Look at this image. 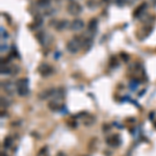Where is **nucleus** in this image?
<instances>
[{
    "instance_id": "nucleus-25",
    "label": "nucleus",
    "mask_w": 156,
    "mask_h": 156,
    "mask_svg": "<svg viewBox=\"0 0 156 156\" xmlns=\"http://www.w3.org/2000/svg\"><path fill=\"white\" fill-rule=\"evenodd\" d=\"M121 57L124 60V62H128V60H129V56L126 54V53H124V52L121 53Z\"/></svg>"
},
{
    "instance_id": "nucleus-20",
    "label": "nucleus",
    "mask_w": 156,
    "mask_h": 156,
    "mask_svg": "<svg viewBox=\"0 0 156 156\" xmlns=\"http://www.w3.org/2000/svg\"><path fill=\"white\" fill-rule=\"evenodd\" d=\"M87 5L90 7V9H96V6H97L94 0H89V1L87 2Z\"/></svg>"
},
{
    "instance_id": "nucleus-13",
    "label": "nucleus",
    "mask_w": 156,
    "mask_h": 156,
    "mask_svg": "<svg viewBox=\"0 0 156 156\" xmlns=\"http://www.w3.org/2000/svg\"><path fill=\"white\" fill-rule=\"evenodd\" d=\"M14 144V140H13L12 136H6V138H4V140H3V147L5 148V149H9V148L12 147V145Z\"/></svg>"
},
{
    "instance_id": "nucleus-9",
    "label": "nucleus",
    "mask_w": 156,
    "mask_h": 156,
    "mask_svg": "<svg viewBox=\"0 0 156 156\" xmlns=\"http://www.w3.org/2000/svg\"><path fill=\"white\" fill-rule=\"evenodd\" d=\"M1 85H2V89L7 94L11 95V96H14V84H13L12 81L5 80L4 82L1 83Z\"/></svg>"
},
{
    "instance_id": "nucleus-5",
    "label": "nucleus",
    "mask_w": 156,
    "mask_h": 156,
    "mask_svg": "<svg viewBox=\"0 0 156 156\" xmlns=\"http://www.w3.org/2000/svg\"><path fill=\"white\" fill-rule=\"evenodd\" d=\"M106 144L108 146H111L113 148H117L119 147L120 145H121V138H120L119 134H113V135H110L106 138Z\"/></svg>"
},
{
    "instance_id": "nucleus-3",
    "label": "nucleus",
    "mask_w": 156,
    "mask_h": 156,
    "mask_svg": "<svg viewBox=\"0 0 156 156\" xmlns=\"http://www.w3.org/2000/svg\"><path fill=\"white\" fill-rule=\"evenodd\" d=\"M83 11V7L82 5L80 4V3L76 2V1H71V2L68 4V6H67V12L69 13V15H71V16H79V15L82 13Z\"/></svg>"
},
{
    "instance_id": "nucleus-24",
    "label": "nucleus",
    "mask_w": 156,
    "mask_h": 156,
    "mask_svg": "<svg viewBox=\"0 0 156 156\" xmlns=\"http://www.w3.org/2000/svg\"><path fill=\"white\" fill-rule=\"evenodd\" d=\"M1 105L7 107V106H9V102H7L6 99H4L3 97H1Z\"/></svg>"
},
{
    "instance_id": "nucleus-1",
    "label": "nucleus",
    "mask_w": 156,
    "mask_h": 156,
    "mask_svg": "<svg viewBox=\"0 0 156 156\" xmlns=\"http://www.w3.org/2000/svg\"><path fill=\"white\" fill-rule=\"evenodd\" d=\"M83 41H84V38H82V35H74L73 39L70 40L66 45L68 52L71 54H76L79 51V49L83 46Z\"/></svg>"
},
{
    "instance_id": "nucleus-28",
    "label": "nucleus",
    "mask_w": 156,
    "mask_h": 156,
    "mask_svg": "<svg viewBox=\"0 0 156 156\" xmlns=\"http://www.w3.org/2000/svg\"><path fill=\"white\" fill-rule=\"evenodd\" d=\"M6 49H7L6 44H2V45H1V52H3V51L6 50Z\"/></svg>"
},
{
    "instance_id": "nucleus-15",
    "label": "nucleus",
    "mask_w": 156,
    "mask_h": 156,
    "mask_svg": "<svg viewBox=\"0 0 156 156\" xmlns=\"http://www.w3.org/2000/svg\"><path fill=\"white\" fill-rule=\"evenodd\" d=\"M51 0H37V5L43 9H47L50 6Z\"/></svg>"
},
{
    "instance_id": "nucleus-22",
    "label": "nucleus",
    "mask_w": 156,
    "mask_h": 156,
    "mask_svg": "<svg viewBox=\"0 0 156 156\" xmlns=\"http://www.w3.org/2000/svg\"><path fill=\"white\" fill-rule=\"evenodd\" d=\"M127 2V0H116V3H117L118 6H124V4Z\"/></svg>"
},
{
    "instance_id": "nucleus-4",
    "label": "nucleus",
    "mask_w": 156,
    "mask_h": 156,
    "mask_svg": "<svg viewBox=\"0 0 156 156\" xmlns=\"http://www.w3.org/2000/svg\"><path fill=\"white\" fill-rule=\"evenodd\" d=\"M38 71H39L40 75H41L42 77L47 78L50 75H52L53 72H54V69L48 64H41L39 67V69H38Z\"/></svg>"
},
{
    "instance_id": "nucleus-7",
    "label": "nucleus",
    "mask_w": 156,
    "mask_h": 156,
    "mask_svg": "<svg viewBox=\"0 0 156 156\" xmlns=\"http://www.w3.org/2000/svg\"><path fill=\"white\" fill-rule=\"evenodd\" d=\"M147 6H148L147 2H143L142 4H140L135 9H134V13H133V17H134V18H140L142 15L145 14L146 9H147Z\"/></svg>"
},
{
    "instance_id": "nucleus-26",
    "label": "nucleus",
    "mask_w": 156,
    "mask_h": 156,
    "mask_svg": "<svg viewBox=\"0 0 156 156\" xmlns=\"http://www.w3.org/2000/svg\"><path fill=\"white\" fill-rule=\"evenodd\" d=\"M109 125H107V124H105V125H103L102 126V128H103V131L104 132H107V131H109L110 130V128H109Z\"/></svg>"
},
{
    "instance_id": "nucleus-30",
    "label": "nucleus",
    "mask_w": 156,
    "mask_h": 156,
    "mask_svg": "<svg viewBox=\"0 0 156 156\" xmlns=\"http://www.w3.org/2000/svg\"><path fill=\"white\" fill-rule=\"evenodd\" d=\"M57 1H58V0H57Z\"/></svg>"
},
{
    "instance_id": "nucleus-18",
    "label": "nucleus",
    "mask_w": 156,
    "mask_h": 156,
    "mask_svg": "<svg viewBox=\"0 0 156 156\" xmlns=\"http://www.w3.org/2000/svg\"><path fill=\"white\" fill-rule=\"evenodd\" d=\"M13 73V67H6V66H1V74L2 75H7V74Z\"/></svg>"
},
{
    "instance_id": "nucleus-6",
    "label": "nucleus",
    "mask_w": 156,
    "mask_h": 156,
    "mask_svg": "<svg viewBox=\"0 0 156 156\" xmlns=\"http://www.w3.org/2000/svg\"><path fill=\"white\" fill-rule=\"evenodd\" d=\"M83 27H84V22H83V20H81V19H75V20H73L71 23H70L69 28L72 31H79V30H81Z\"/></svg>"
},
{
    "instance_id": "nucleus-29",
    "label": "nucleus",
    "mask_w": 156,
    "mask_h": 156,
    "mask_svg": "<svg viewBox=\"0 0 156 156\" xmlns=\"http://www.w3.org/2000/svg\"><path fill=\"white\" fill-rule=\"evenodd\" d=\"M1 156H6V155L4 154V152H2V153H1Z\"/></svg>"
},
{
    "instance_id": "nucleus-21",
    "label": "nucleus",
    "mask_w": 156,
    "mask_h": 156,
    "mask_svg": "<svg viewBox=\"0 0 156 156\" xmlns=\"http://www.w3.org/2000/svg\"><path fill=\"white\" fill-rule=\"evenodd\" d=\"M95 122V118L94 117H91L90 120H87V121H84V125L85 126H91Z\"/></svg>"
},
{
    "instance_id": "nucleus-23",
    "label": "nucleus",
    "mask_w": 156,
    "mask_h": 156,
    "mask_svg": "<svg viewBox=\"0 0 156 156\" xmlns=\"http://www.w3.org/2000/svg\"><path fill=\"white\" fill-rule=\"evenodd\" d=\"M54 13H55L54 9H46V11H45V15H46V16H50V15L54 14Z\"/></svg>"
},
{
    "instance_id": "nucleus-2",
    "label": "nucleus",
    "mask_w": 156,
    "mask_h": 156,
    "mask_svg": "<svg viewBox=\"0 0 156 156\" xmlns=\"http://www.w3.org/2000/svg\"><path fill=\"white\" fill-rule=\"evenodd\" d=\"M17 87V93L20 97H25L29 93V89H28V80L27 78H21L16 82Z\"/></svg>"
},
{
    "instance_id": "nucleus-27",
    "label": "nucleus",
    "mask_w": 156,
    "mask_h": 156,
    "mask_svg": "<svg viewBox=\"0 0 156 156\" xmlns=\"http://www.w3.org/2000/svg\"><path fill=\"white\" fill-rule=\"evenodd\" d=\"M55 156H67V154L65 153L64 151H58L57 153H56V155Z\"/></svg>"
},
{
    "instance_id": "nucleus-8",
    "label": "nucleus",
    "mask_w": 156,
    "mask_h": 156,
    "mask_svg": "<svg viewBox=\"0 0 156 156\" xmlns=\"http://www.w3.org/2000/svg\"><path fill=\"white\" fill-rule=\"evenodd\" d=\"M97 27H98V19L92 18L89 21V24H87V30H89V32H91L92 35H94L97 31Z\"/></svg>"
},
{
    "instance_id": "nucleus-14",
    "label": "nucleus",
    "mask_w": 156,
    "mask_h": 156,
    "mask_svg": "<svg viewBox=\"0 0 156 156\" xmlns=\"http://www.w3.org/2000/svg\"><path fill=\"white\" fill-rule=\"evenodd\" d=\"M48 108L52 111H57L60 108V105L57 101H50L48 103Z\"/></svg>"
},
{
    "instance_id": "nucleus-10",
    "label": "nucleus",
    "mask_w": 156,
    "mask_h": 156,
    "mask_svg": "<svg viewBox=\"0 0 156 156\" xmlns=\"http://www.w3.org/2000/svg\"><path fill=\"white\" fill-rule=\"evenodd\" d=\"M68 27H70V23H69V21L66 20V19L57 21V23L55 25V28H56L57 31H64V30L67 29Z\"/></svg>"
},
{
    "instance_id": "nucleus-11",
    "label": "nucleus",
    "mask_w": 156,
    "mask_h": 156,
    "mask_svg": "<svg viewBox=\"0 0 156 156\" xmlns=\"http://www.w3.org/2000/svg\"><path fill=\"white\" fill-rule=\"evenodd\" d=\"M35 38H37V40L39 41V43L41 44V45H43V46H45L46 45V39H47V37H46V33L44 31H40V32H38L37 33V35H35Z\"/></svg>"
},
{
    "instance_id": "nucleus-17",
    "label": "nucleus",
    "mask_w": 156,
    "mask_h": 156,
    "mask_svg": "<svg viewBox=\"0 0 156 156\" xmlns=\"http://www.w3.org/2000/svg\"><path fill=\"white\" fill-rule=\"evenodd\" d=\"M93 45V39L92 38H84V41H83V48L85 50H89V49L92 47Z\"/></svg>"
},
{
    "instance_id": "nucleus-19",
    "label": "nucleus",
    "mask_w": 156,
    "mask_h": 156,
    "mask_svg": "<svg viewBox=\"0 0 156 156\" xmlns=\"http://www.w3.org/2000/svg\"><path fill=\"white\" fill-rule=\"evenodd\" d=\"M1 38H2V39H7V38H9V33H7V31L4 29V27H2V26H1Z\"/></svg>"
},
{
    "instance_id": "nucleus-16",
    "label": "nucleus",
    "mask_w": 156,
    "mask_h": 156,
    "mask_svg": "<svg viewBox=\"0 0 156 156\" xmlns=\"http://www.w3.org/2000/svg\"><path fill=\"white\" fill-rule=\"evenodd\" d=\"M37 156H49V148L48 146H44L38 151Z\"/></svg>"
},
{
    "instance_id": "nucleus-12",
    "label": "nucleus",
    "mask_w": 156,
    "mask_h": 156,
    "mask_svg": "<svg viewBox=\"0 0 156 156\" xmlns=\"http://www.w3.org/2000/svg\"><path fill=\"white\" fill-rule=\"evenodd\" d=\"M56 94V90L55 89H49V90L45 91V92H43L41 95H40V98L41 99H48L49 97L53 96V95Z\"/></svg>"
}]
</instances>
